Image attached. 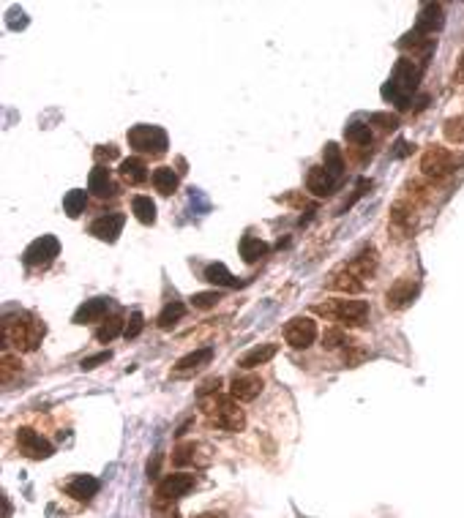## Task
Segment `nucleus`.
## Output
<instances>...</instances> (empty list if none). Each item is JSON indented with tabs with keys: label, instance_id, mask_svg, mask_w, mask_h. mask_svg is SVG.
I'll return each instance as SVG.
<instances>
[{
	"label": "nucleus",
	"instance_id": "nucleus-1",
	"mask_svg": "<svg viewBox=\"0 0 464 518\" xmlns=\"http://www.w3.org/2000/svg\"><path fill=\"white\" fill-rule=\"evenodd\" d=\"M423 77V63H415L410 61V58H401L396 66H393V71H391V77H388V82L382 87V99L391 104H396L399 109H407L410 106V99H413V93L418 90V82H421Z\"/></svg>",
	"mask_w": 464,
	"mask_h": 518
},
{
	"label": "nucleus",
	"instance_id": "nucleus-2",
	"mask_svg": "<svg viewBox=\"0 0 464 518\" xmlns=\"http://www.w3.org/2000/svg\"><path fill=\"white\" fill-rule=\"evenodd\" d=\"M44 338V322H39L33 314H17L6 316L3 322V347H17L20 352H33L39 350Z\"/></svg>",
	"mask_w": 464,
	"mask_h": 518
},
{
	"label": "nucleus",
	"instance_id": "nucleus-3",
	"mask_svg": "<svg viewBox=\"0 0 464 518\" xmlns=\"http://www.w3.org/2000/svg\"><path fill=\"white\" fill-rule=\"evenodd\" d=\"M317 314H325L331 319H336L341 325H363L369 316V303L366 300H328L322 306H317Z\"/></svg>",
	"mask_w": 464,
	"mask_h": 518
},
{
	"label": "nucleus",
	"instance_id": "nucleus-4",
	"mask_svg": "<svg viewBox=\"0 0 464 518\" xmlns=\"http://www.w3.org/2000/svg\"><path fill=\"white\" fill-rule=\"evenodd\" d=\"M459 164H462V156H456L453 150L440 147V145L429 147L421 159L423 175L432 178V180H443V178H448L451 172H456V166Z\"/></svg>",
	"mask_w": 464,
	"mask_h": 518
},
{
	"label": "nucleus",
	"instance_id": "nucleus-5",
	"mask_svg": "<svg viewBox=\"0 0 464 518\" xmlns=\"http://www.w3.org/2000/svg\"><path fill=\"white\" fill-rule=\"evenodd\" d=\"M128 145L137 153H148V156H164L167 153V131L159 125H134L128 131Z\"/></svg>",
	"mask_w": 464,
	"mask_h": 518
},
{
	"label": "nucleus",
	"instance_id": "nucleus-6",
	"mask_svg": "<svg viewBox=\"0 0 464 518\" xmlns=\"http://www.w3.org/2000/svg\"><path fill=\"white\" fill-rule=\"evenodd\" d=\"M208 412H211L213 423L224 431H240L243 423H246V417L240 412V407L235 404V398H216Z\"/></svg>",
	"mask_w": 464,
	"mask_h": 518
},
{
	"label": "nucleus",
	"instance_id": "nucleus-7",
	"mask_svg": "<svg viewBox=\"0 0 464 518\" xmlns=\"http://www.w3.org/2000/svg\"><path fill=\"white\" fill-rule=\"evenodd\" d=\"M58 238H52V235H42L39 240H33L25 254H22V259H25V265H30V268H44V265H49L55 257H58Z\"/></svg>",
	"mask_w": 464,
	"mask_h": 518
},
{
	"label": "nucleus",
	"instance_id": "nucleus-8",
	"mask_svg": "<svg viewBox=\"0 0 464 518\" xmlns=\"http://www.w3.org/2000/svg\"><path fill=\"white\" fill-rule=\"evenodd\" d=\"M284 338H287V344L290 347H295V350H306V347H312L317 338V322L315 319H309V316H295V319H290L287 322V328H284Z\"/></svg>",
	"mask_w": 464,
	"mask_h": 518
},
{
	"label": "nucleus",
	"instance_id": "nucleus-9",
	"mask_svg": "<svg viewBox=\"0 0 464 518\" xmlns=\"http://www.w3.org/2000/svg\"><path fill=\"white\" fill-rule=\"evenodd\" d=\"M418 292H421V281H418V278L404 276V278H399V281L388 290L385 303H388V309L391 311H401V309H407V306L418 297Z\"/></svg>",
	"mask_w": 464,
	"mask_h": 518
},
{
	"label": "nucleus",
	"instance_id": "nucleus-10",
	"mask_svg": "<svg viewBox=\"0 0 464 518\" xmlns=\"http://www.w3.org/2000/svg\"><path fill=\"white\" fill-rule=\"evenodd\" d=\"M194 486H197V477L194 475H183V472L167 475L159 483L156 497H159V502H172V499H181L183 494H189Z\"/></svg>",
	"mask_w": 464,
	"mask_h": 518
},
{
	"label": "nucleus",
	"instance_id": "nucleus-11",
	"mask_svg": "<svg viewBox=\"0 0 464 518\" xmlns=\"http://www.w3.org/2000/svg\"><path fill=\"white\" fill-rule=\"evenodd\" d=\"M17 445H20V450L25 456L36 458V461L49 458L55 453V448H52L42 434H36L33 428H20V431H17Z\"/></svg>",
	"mask_w": 464,
	"mask_h": 518
},
{
	"label": "nucleus",
	"instance_id": "nucleus-12",
	"mask_svg": "<svg viewBox=\"0 0 464 518\" xmlns=\"http://www.w3.org/2000/svg\"><path fill=\"white\" fill-rule=\"evenodd\" d=\"M341 178H336L331 169L325 166H312L309 175H306V188L315 194V197H331L334 191L338 188Z\"/></svg>",
	"mask_w": 464,
	"mask_h": 518
},
{
	"label": "nucleus",
	"instance_id": "nucleus-13",
	"mask_svg": "<svg viewBox=\"0 0 464 518\" xmlns=\"http://www.w3.org/2000/svg\"><path fill=\"white\" fill-rule=\"evenodd\" d=\"M443 25H445L443 6H440V3H423L421 11H418V20H415V33H421V36H434Z\"/></svg>",
	"mask_w": 464,
	"mask_h": 518
},
{
	"label": "nucleus",
	"instance_id": "nucleus-14",
	"mask_svg": "<svg viewBox=\"0 0 464 518\" xmlns=\"http://www.w3.org/2000/svg\"><path fill=\"white\" fill-rule=\"evenodd\" d=\"M123 224H126V216H123V213H106V216L96 218V221L90 224V235L99 238V240H104V243H115L118 235H121V229H123Z\"/></svg>",
	"mask_w": 464,
	"mask_h": 518
},
{
	"label": "nucleus",
	"instance_id": "nucleus-15",
	"mask_svg": "<svg viewBox=\"0 0 464 518\" xmlns=\"http://www.w3.org/2000/svg\"><path fill=\"white\" fill-rule=\"evenodd\" d=\"M260 393H262V379L257 374H243L232 379L230 395L235 401H254Z\"/></svg>",
	"mask_w": 464,
	"mask_h": 518
},
{
	"label": "nucleus",
	"instance_id": "nucleus-16",
	"mask_svg": "<svg viewBox=\"0 0 464 518\" xmlns=\"http://www.w3.org/2000/svg\"><path fill=\"white\" fill-rule=\"evenodd\" d=\"M99 488H102V483H99L93 475H77L66 483V494H68V497H74V499H80V502L93 499L96 494H99Z\"/></svg>",
	"mask_w": 464,
	"mask_h": 518
},
{
	"label": "nucleus",
	"instance_id": "nucleus-17",
	"mask_svg": "<svg viewBox=\"0 0 464 518\" xmlns=\"http://www.w3.org/2000/svg\"><path fill=\"white\" fill-rule=\"evenodd\" d=\"M377 262H380V257H377V251L374 249H363L360 254H355L344 268L350 270L353 276H358L360 281L363 278H369V276H374V270H377Z\"/></svg>",
	"mask_w": 464,
	"mask_h": 518
},
{
	"label": "nucleus",
	"instance_id": "nucleus-18",
	"mask_svg": "<svg viewBox=\"0 0 464 518\" xmlns=\"http://www.w3.org/2000/svg\"><path fill=\"white\" fill-rule=\"evenodd\" d=\"M213 357V350L211 347H202V350H194L189 352L186 357H181L178 360V366H175V376H189V374L200 371L202 366H208Z\"/></svg>",
	"mask_w": 464,
	"mask_h": 518
},
{
	"label": "nucleus",
	"instance_id": "nucleus-19",
	"mask_svg": "<svg viewBox=\"0 0 464 518\" xmlns=\"http://www.w3.org/2000/svg\"><path fill=\"white\" fill-rule=\"evenodd\" d=\"M87 191H93L99 199H106V197H115V183H112V175H109V169L106 166H96L93 172H90V178H87Z\"/></svg>",
	"mask_w": 464,
	"mask_h": 518
},
{
	"label": "nucleus",
	"instance_id": "nucleus-20",
	"mask_svg": "<svg viewBox=\"0 0 464 518\" xmlns=\"http://www.w3.org/2000/svg\"><path fill=\"white\" fill-rule=\"evenodd\" d=\"M401 49H413V55L415 58H421V63H426V58L434 52V47H437V39H432V36H421V33H407L404 39L399 42Z\"/></svg>",
	"mask_w": 464,
	"mask_h": 518
},
{
	"label": "nucleus",
	"instance_id": "nucleus-21",
	"mask_svg": "<svg viewBox=\"0 0 464 518\" xmlns=\"http://www.w3.org/2000/svg\"><path fill=\"white\" fill-rule=\"evenodd\" d=\"M109 309V297H93V300H85L83 306L77 309L74 314V322L77 325H87V322H96V319H102Z\"/></svg>",
	"mask_w": 464,
	"mask_h": 518
},
{
	"label": "nucleus",
	"instance_id": "nucleus-22",
	"mask_svg": "<svg viewBox=\"0 0 464 518\" xmlns=\"http://www.w3.org/2000/svg\"><path fill=\"white\" fill-rule=\"evenodd\" d=\"M328 287H331V290H336V292H347V295H358V292L363 290V281H360L358 276H353L347 268H341L331 276Z\"/></svg>",
	"mask_w": 464,
	"mask_h": 518
},
{
	"label": "nucleus",
	"instance_id": "nucleus-23",
	"mask_svg": "<svg viewBox=\"0 0 464 518\" xmlns=\"http://www.w3.org/2000/svg\"><path fill=\"white\" fill-rule=\"evenodd\" d=\"M121 178L131 183V186H140L148 180V166L142 159H123L121 161Z\"/></svg>",
	"mask_w": 464,
	"mask_h": 518
},
{
	"label": "nucleus",
	"instance_id": "nucleus-24",
	"mask_svg": "<svg viewBox=\"0 0 464 518\" xmlns=\"http://www.w3.org/2000/svg\"><path fill=\"white\" fill-rule=\"evenodd\" d=\"M274 354H276V344H260V347H254V350H249V352L243 354L238 360V366L240 369H257V366L268 363Z\"/></svg>",
	"mask_w": 464,
	"mask_h": 518
},
{
	"label": "nucleus",
	"instance_id": "nucleus-25",
	"mask_svg": "<svg viewBox=\"0 0 464 518\" xmlns=\"http://www.w3.org/2000/svg\"><path fill=\"white\" fill-rule=\"evenodd\" d=\"M265 254H268V243L265 240H260L254 235H243L240 238V257H243V262H257Z\"/></svg>",
	"mask_w": 464,
	"mask_h": 518
},
{
	"label": "nucleus",
	"instance_id": "nucleus-26",
	"mask_svg": "<svg viewBox=\"0 0 464 518\" xmlns=\"http://www.w3.org/2000/svg\"><path fill=\"white\" fill-rule=\"evenodd\" d=\"M153 186L159 194H175L178 191V175L172 172V166H159V169H153Z\"/></svg>",
	"mask_w": 464,
	"mask_h": 518
},
{
	"label": "nucleus",
	"instance_id": "nucleus-27",
	"mask_svg": "<svg viewBox=\"0 0 464 518\" xmlns=\"http://www.w3.org/2000/svg\"><path fill=\"white\" fill-rule=\"evenodd\" d=\"M131 210H134V216H137L140 224H153V221H156V202H153L150 197L137 194V197L131 199Z\"/></svg>",
	"mask_w": 464,
	"mask_h": 518
},
{
	"label": "nucleus",
	"instance_id": "nucleus-28",
	"mask_svg": "<svg viewBox=\"0 0 464 518\" xmlns=\"http://www.w3.org/2000/svg\"><path fill=\"white\" fill-rule=\"evenodd\" d=\"M205 281H211V284H216V287H238L240 281L232 276L230 270L224 268L221 262H213V265H208L205 268Z\"/></svg>",
	"mask_w": 464,
	"mask_h": 518
},
{
	"label": "nucleus",
	"instance_id": "nucleus-29",
	"mask_svg": "<svg viewBox=\"0 0 464 518\" xmlns=\"http://www.w3.org/2000/svg\"><path fill=\"white\" fill-rule=\"evenodd\" d=\"M183 314H186V306L175 300V303H169L167 309H164V311H161V314H159L156 325H159L161 331H169V328H175V325H178V322L183 319Z\"/></svg>",
	"mask_w": 464,
	"mask_h": 518
},
{
	"label": "nucleus",
	"instance_id": "nucleus-30",
	"mask_svg": "<svg viewBox=\"0 0 464 518\" xmlns=\"http://www.w3.org/2000/svg\"><path fill=\"white\" fill-rule=\"evenodd\" d=\"M344 137H347V142H353L355 147L372 145V131H369V125L358 123V121H353V123L344 128Z\"/></svg>",
	"mask_w": 464,
	"mask_h": 518
},
{
	"label": "nucleus",
	"instance_id": "nucleus-31",
	"mask_svg": "<svg viewBox=\"0 0 464 518\" xmlns=\"http://www.w3.org/2000/svg\"><path fill=\"white\" fill-rule=\"evenodd\" d=\"M322 159H325V169H331L336 178H341L344 175V159H341V150H338L336 142H328L325 145V150H322Z\"/></svg>",
	"mask_w": 464,
	"mask_h": 518
},
{
	"label": "nucleus",
	"instance_id": "nucleus-32",
	"mask_svg": "<svg viewBox=\"0 0 464 518\" xmlns=\"http://www.w3.org/2000/svg\"><path fill=\"white\" fill-rule=\"evenodd\" d=\"M85 202H87V194L80 191V188H74V191H68L63 197V210L71 216V218H77V216L85 210Z\"/></svg>",
	"mask_w": 464,
	"mask_h": 518
},
{
	"label": "nucleus",
	"instance_id": "nucleus-33",
	"mask_svg": "<svg viewBox=\"0 0 464 518\" xmlns=\"http://www.w3.org/2000/svg\"><path fill=\"white\" fill-rule=\"evenodd\" d=\"M121 331H126V328H123V319H121V316H112V319H106L104 325L96 331V338H99L102 344H109Z\"/></svg>",
	"mask_w": 464,
	"mask_h": 518
},
{
	"label": "nucleus",
	"instance_id": "nucleus-34",
	"mask_svg": "<svg viewBox=\"0 0 464 518\" xmlns=\"http://www.w3.org/2000/svg\"><path fill=\"white\" fill-rule=\"evenodd\" d=\"M445 140L448 142H456V145H464V115L462 118H451L445 123Z\"/></svg>",
	"mask_w": 464,
	"mask_h": 518
},
{
	"label": "nucleus",
	"instance_id": "nucleus-35",
	"mask_svg": "<svg viewBox=\"0 0 464 518\" xmlns=\"http://www.w3.org/2000/svg\"><path fill=\"white\" fill-rule=\"evenodd\" d=\"M219 300H221V295H219V292H197V295H191L194 309H213Z\"/></svg>",
	"mask_w": 464,
	"mask_h": 518
},
{
	"label": "nucleus",
	"instance_id": "nucleus-36",
	"mask_svg": "<svg viewBox=\"0 0 464 518\" xmlns=\"http://www.w3.org/2000/svg\"><path fill=\"white\" fill-rule=\"evenodd\" d=\"M142 325H145V316H142L140 311H134V314L128 316L126 331H123V335H126V338H137V335L142 333Z\"/></svg>",
	"mask_w": 464,
	"mask_h": 518
},
{
	"label": "nucleus",
	"instance_id": "nucleus-37",
	"mask_svg": "<svg viewBox=\"0 0 464 518\" xmlns=\"http://www.w3.org/2000/svg\"><path fill=\"white\" fill-rule=\"evenodd\" d=\"M369 123L382 125V128H396V125H399V118L391 115V112H374V115H369Z\"/></svg>",
	"mask_w": 464,
	"mask_h": 518
},
{
	"label": "nucleus",
	"instance_id": "nucleus-38",
	"mask_svg": "<svg viewBox=\"0 0 464 518\" xmlns=\"http://www.w3.org/2000/svg\"><path fill=\"white\" fill-rule=\"evenodd\" d=\"M341 344H347V335L341 331H328L322 335V347H328V350H336Z\"/></svg>",
	"mask_w": 464,
	"mask_h": 518
},
{
	"label": "nucleus",
	"instance_id": "nucleus-39",
	"mask_svg": "<svg viewBox=\"0 0 464 518\" xmlns=\"http://www.w3.org/2000/svg\"><path fill=\"white\" fill-rule=\"evenodd\" d=\"M172 461H175L178 467H183V464H189V461H194V445H181V448L175 450V456H172Z\"/></svg>",
	"mask_w": 464,
	"mask_h": 518
},
{
	"label": "nucleus",
	"instance_id": "nucleus-40",
	"mask_svg": "<svg viewBox=\"0 0 464 518\" xmlns=\"http://www.w3.org/2000/svg\"><path fill=\"white\" fill-rule=\"evenodd\" d=\"M109 357H112V354H109V352L90 354V357H85V360H83V363H80V366H83L85 371H90V369H96V366H102V363H106Z\"/></svg>",
	"mask_w": 464,
	"mask_h": 518
},
{
	"label": "nucleus",
	"instance_id": "nucleus-41",
	"mask_svg": "<svg viewBox=\"0 0 464 518\" xmlns=\"http://www.w3.org/2000/svg\"><path fill=\"white\" fill-rule=\"evenodd\" d=\"M96 159L99 161H112V159H118V147L115 145H102V147H96Z\"/></svg>",
	"mask_w": 464,
	"mask_h": 518
},
{
	"label": "nucleus",
	"instance_id": "nucleus-42",
	"mask_svg": "<svg viewBox=\"0 0 464 518\" xmlns=\"http://www.w3.org/2000/svg\"><path fill=\"white\" fill-rule=\"evenodd\" d=\"M219 385H221V379H219V376H216V379H208V382H205V385L200 388V395L205 398V395L216 393V390H219Z\"/></svg>",
	"mask_w": 464,
	"mask_h": 518
},
{
	"label": "nucleus",
	"instance_id": "nucleus-43",
	"mask_svg": "<svg viewBox=\"0 0 464 518\" xmlns=\"http://www.w3.org/2000/svg\"><path fill=\"white\" fill-rule=\"evenodd\" d=\"M410 153H413V147L407 145L404 140H399V142H396V150H393V156H396V159H404V156H410Z\"/></svg>",
	"mask_w": 464,
	"mask_h": 518
},
{
	"label": "nucleus",
	"instance_id": "nucleus-44",
	"mask_svg": "<svg viewBox=\"0 0 464 518\" xmlns=\"http://www.w3.org/2000/svg\"><path fill=\"white\" fill-rule=\"evenodd\" d=\"M159 464H161V456L156 453V456H153V461H148V475L150 477H156V472H159Z\"/></svg>",
	"mask_w": 464,
	"mask_h": 518
},
{
	"label": "nucleus",
	"instance_id": "nucleus-45",
	"mask_svg": "<svg viewBox=\"0 0 464 518\" xmlns=\"http://www.w3.org/2000/svg\"><path fill=\"white\" fill-rule=\"evenodd\" d=\"M456 80L464 82V49H462V55H459V66H456Z\"/></svg>",
	"mask_w": 464,
	"mask_h": 518
},
{
	"label": "nucleus",
	"instance_id": "nucleus-46",
	"mask_svg": "<svg viewBox=\"0 0 464 518\" xmlns=\"http://www.w3.org/2000/svg\"><path fill=\"white\" fill-rule=\"evenodd\" d=\"M200 518H221V516H200Z\"/></svg>",
	"mask_w": 464,
	"mask_h": 518
}]
</instances>
